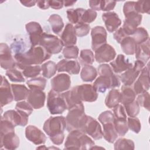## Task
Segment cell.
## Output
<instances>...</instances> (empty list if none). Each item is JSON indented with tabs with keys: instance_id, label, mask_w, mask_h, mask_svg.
<instances>
[{
	"instance_id": "db71d44e",
	"label": "cell",
	"mask_w": 150,
	"mask_h": 150,
	"mask_svg": "<svg viewBox=\"0 0 150 150\" xmlns=\"http://www.w3.org/2000/svg\"><path fill=\"white\" fill-rule=\"evenodd\" d=\"M15 126L9 121L1 118V134H5L15 131Z\"/></svg>"
},
{
	"instance_id": "52a82bcc",
	"label": "cell",
	"mask_w": 150,
	"mask_h": 150,
	"mask_svg": "<svg viewBox=\"0 0 150 150\" xmlns=\"http://www.w3.org/2000/svg\"><path fill=\"white\" fill-rule=\"evenodd\" d=\"M120 80L119 77L115 74L112 76L100 75L94 82L93 86L97 93H104L107 89L120 87Z\"/></svg>"
},
{
	"instance_id": "2e32d148",
	"label": "cell",
	"mask_w": 150,
	"mask_h": 150,
	"mask_svg": "<svg viewBox=\"0 0 150 150\" xmlns=\"http://www.w3.org/2000/svg\"><path fill=\"white\" fill-rule=\"evenodd\" d=\"M84 133L89 135L95 140H98L103 137V130L99 122L91 116L87 115L85 125Z\"/></svg>"
},
{
	"instance_id": "7bdbcfd3",
	"label": "cell",
	"mask_w": 150,
	"mask_h": 150,
	"mask_svg": "<svg viewBox=\"0 0 150 150\" xmlns=\"http://www.w3.org/2000/svg\"><path fill=\"white\" fill-rule=\"evenodd\" d=\"M5 74L9 80L12 82L22 83L25 81L23 73L15 68L7 70Z\"/></svg>"
},
{
	"instance_id": "ee69618b",
	"label": "cell",
	"mask_w": 150,
	"mask_h": 150,
	"mask_svg": "<svg viewBox=\"0 0 150 150\" xmlns=\"http://www.w3.org/2000/svg\"><path fill=\"white\" fill-rule=\"evenodd\" d=\"M26 84L29 88H38L43 90L46 87V80L44 77H34L28 80L26 82Z\"/></svg>"
},
{
	"instance_id": "ac0fdd59",
	"label": "cell",
	"mask_w": 150,
	"mask_h": 150,
	"mask_svg": "<svg viewBox=\"0 0 150 150\" xmlns=\"http://www.w3.org/2000/svg\"><path fill=\"white\" fill-rule=\"evenodd\" d=\"M1 83L0 85V103L1 107H2L9 103L13 100V95L11 88V86L6 79L1 76Z\"/></svg>"
},
{
	"instance_id": "d6a6232c",
	"label": "cell",
	"mask_w": 150,
	"mask_h": 150,
	"mask_svg": "<svg viewBox=\"0 0 150 150\" xmlns=\"http://www.w3.org/2000/svg\"><path fill=\"white\" fill-rule=\"evenodd\" d=\"M120 45L122 50L126 54L132 55L135 54L137 45L131 36L125 37L121 42Z\"/></svg>"
},
{
	"instance_id": "b9f144b4",
	"label": "cell",
	"mask_w": 150,
	"mask_h": 150,
	"mask_svg": "<svg viewBox=\"0 0 150 150\" xmlns=\"http://www.w3.org/2000/svg\"><path fill=\"white\" fill-rule=\"evenodd\" d=\"M15 110L22 115L29 117V116L32 113L33 108L28 101H22L16 103L15 105Z\"/></svg>"
},
{
	"instance_id": "681fc988",
	"label": "cell",
	"mask_w": 150,
	"mask_h": 150,
	"mask_svg": "<svg viewBox=\"0 0 150 150\" xmlns=\"http://www.w3.org/2000/svg\"><path fill=\"white\" fill-rule=\"evenodd\" d=\"M135 11L138 13H149L150 2L145 1H138L135 4Z\"/></svg>"
},
{
	"instance_id": "9a60e30c",
	"label": "cell",
	"mask_w": 150,
	"mask_h": 150,
	"mask_svg": "<svg viewBox=\"0 0 150 150\" xmlns=\"http://www.w3.org/2000/svg\"><path fill=\"white\" fill-rule=\"evenodd\" d=\"M26 99L33 108L40 109L45 105L46 94L42 90L34 88H30Z\"/></svg>"
},
{
	"instance_id": "5b68a950",
	"label": "cell",
	"mask_w": 150,
	"mask_h": 150,
	"mask_svg": "<svg viewBox=\"0 0 150 150\" xmlns=\"http://www.w3.org/2000/svg\"><path fill=\"white\" fill-rule=\"evenodd\" d=\"M47 107L52 115L62 114L67 109V106L62 94L53 90L49 91L47 99Z\"/></svg>"
},
{
	"instance_id": "cb8c5ba5",
	"label": "cell",
	"mask_w": 150,
	"mask_h": 150,
	"mask_svg": "<svg viewBox=\"0 0 150 150\" xmlns=\"http://www.w3.org/2000/svg\"><path fill=\"white\" fill-rule=\"evenodd\" d=\"M20 141L19 137L15 133V131L10 132L5 134H1L0 147L6 149H15L19 146Z\"/></svg>"
},
{
	"instance_id": "603a6c76",
	"label": "cell",
	"mask_w": 150,
	"mask_h": 150,
	"mask_svg": "<svg viewBox=\"0 0 150 150\" xmlns=\"http://www.w3.org/2000/svg\"><path fill=\"white\" fill-rule=\"evenodd\" d=\"M57 70L58 72L66 71L69 74H77L80 70L79 63L76 60L62 59L57 63Z\"/></svg>"
},
{
	"instance_id": "be15d7a7",
	"label": "cell",
	"mask_w": 150,
	"mask_h": 150,
	"mask_svg": "<svg viewBox=\"0 0 150 150\" xmlns=\"http://www.w3.org/2000/svg\"><path fill=\"white\" fill-rule=\"evenodd\" d=\"M37 6L42 9H47L50 6L49 4V1H37Z\"/></svg>"
},
{
	"instance_id": "e7e4bbea",
	"label": "cell",
	"mask_w": 150,
	"mask_h": 150,
	"mask_svg": "<svg viewBox=\"0 0 150 150\" xmlns=\"http://www.w3.org/2000/svg\"><path fill=\"white\" fill-rule=\"evenodd\" d=\"M20 2L23 6H25L26 7H32L37 3V1H21Z\"/></svg>"
},
{
	"instance_id": "4fadbf2b",
	"label": "cell",
	"mask_w": 150,
	"mask_h": 150,
	"mask_svg": "<svg viewBox=\"0 0 150 150\" xmlns=\"http://www.w3.org/2000/svg\"><path fill=\"white\" fill-rule=\"evenodd\" d=\"M116 56V52L110 45L105 43L95 51L94 58L99 63L109 62L113 60Z\"/></svg>"
},
{
	"instance_id": "f1b7e54d",
	"label": "cell",
	"mask_w": 150,
	"mask_h": 150,
	"mask_svg": "<svg viewBox=\"0 0 150 150\" xmlns=\"http://www.w3.org/2000/svg\"><path fill=\"white\" fill-rule=\"evenodd\" d=\"M11 86L15 101H20L27 98L29 90L25 85L11 84Z\"/></svg>"
},
{
	"instance_id": "4316f807",
	"label": "cell",
	"mask_w": 150,
	"mask_h": 150,
	"mask_svg": "<svg viewBox=\"0 0 150 150\" xmlns=\"http://www.w3.org/2000/svg\"><path fill=\"white\" fill-rule=\"evenodd\" d=\"M149 39H148L146 42L137 45L135 52V58L145 64L149 59Z\"/></svg>"
},
{
	"instance_id": "9f6ffc18",
	"label": "cell",
	"mask_w": 150,
	"mask_h": 150,
	"mask_svg": "<svg viewBox=\"0 0 150 150\" xmlns=\"http://www.w3.org/2000/svg\"><path fill=\"white\" fill-rule=\"evenodd\" d=\"M113 114L115 118H127L125 108L120 104L113 108Z\"/></svg>"
},
{
	"instance_id": "484cf974",
	"label": "cell",
	"mask_w": 150,
	"mask_h": 150,
	"mask_svg": "<svg viewBox=\"0 0 150 150\" xmlns=\"http://www.w3.org/2000/svg\"><path fill=\"white\" fill-rule=\"evenodd\" d=\"M110 65L113 71L117 74L124 72L132 67V63L121 54H118L115 60L110 62Z\"/></svg>"
},
{
	"instance_id": "f5cc1de1",
	"label": "cell",
	"mask_w": 150,
	"mask_h": 150,
	"mask_svg": "<svg viewBox=\"0 0 150 150\" xmlns=\"http://www.w3.org/2000/svg\"><path fill=\"white\" fill-rule=\"evenodd\" d=\"M97 18V12L91 9H85L81 19V22L84 23H90L95 21Z\"/></svg>"
},
{
	"instance_id": "11a10c76",
	"label": "cell",
	"mask_w": 150,
	"mask_h": 150,
	"mask_svg": "<svg viewBox=\"0 0 150 150\" xmlns=\"http://www.w3.org/2000/svg\"><path fill=\"white\" fill-rule=\"evenodd\" d=\"M98 118L99 121L103 124L108 122H114L115 117L112 111H105L99 115Z\"/></svg>"
},
{
	"instance_id": "8fae6325",
	"label": "cell",
	"mask_w": 150,
	"mask_h": 150,
	"mask_svg": "<svg viewBox=\"0 0 150 150\" xmlns=\"http://www.w3.org/2000/svg\"><path fill=\"white\" fill-rule=\"evenodd\" d=\"M138 79L134 83L133 90L137 94L146 91L149 88V64L144 67L140 72Z\"/></svg>"
},
{
	"instance_id": "7a4b0ae2",
	"label": "cell",
	"mask_w": 150,
	"mask_h": 150,
	"mask_svg": "<svg viewBox=\"0 0 150 150\" xmlns=\"http://www.w3.org/2000/svg\"><path fill=\"white\" fill-rule=\"evenodd\" d=\"M66 128V118L63 116L50 117L43 124V129L51 141L56 145H61L64 139V131Z\"/></svg>"
},
{
	"instance_id": "f6af8a7d",
	"label": "cell",
	"mask_w": 150,
	"mask_h": 150,
	"mask_svg": "<svg viewBox=\"0 0 150 150\" xmlns=\"http://www.w3.org/2000/svg\"><path fill=\"white\" fill-rule=\"evenodd\" d=\"M123 106L125 108L126 113L129 117H135L139 112V105L136 100H134L132 103Z\"/></svg>"
},
{
	"instance_id": "91938a15",
	"label": "cell",
	"mask_w": 150,
	"mask_h": 150,
	"mask_svg": "<svg viewBox=\"0 0 150 150\" xmlns=\"http://www.w3.org/2000/svg\"><path fill=\"white\" fill-rule=\"evenodd\" d=\"M114 39L118 43H120L127 36H128L126 35L124 30L122 29V28H120V29H117L113 35Z\"/></svg>"
},
{
	"instance_id": "e0dca14e",
	"label": "cell",
	"mask_w": 150,
	"mask_h": 150,
	"mask_svg": "<svg viewBox=\"0 0 150 150\" xmlns=\"http://www.w3.org/2000/svg\"><path fill=\"white\" fill-rule=\"evenodd\" d=\"M52 90L61 93L69 90L71 85L70 76L66 73L58 74L50 81Z\"/></svg>"
},
{
	"instance_id": "1f68e13d",
	"label": "cell",
	"mask_w": 150,
	"mask_h": 150,
	"mask_svg": "<svg viewBox=\"0 0 150 150\" xmlns=\"http://www.w3.org/2000/svg\"><path fill=\"white\" fill-rule=\"evenodd\" d=\"M136 94L134 90L129 86H122L121 87V101L120 103L123 105H126L132 103L135 99Z\"/></svg>"
},
{
	"instance_id": "4dcf8cb0",
	"label": "cell",
	"mask_w": 150,
	"mask_h": 150,
	"mask_svg": "<svg viewBox=\"0 0 150 150\" xmlns=\"http://www.w3.org/2000/svg\"><path fill=\"white\" fill-rule=\"evenodd\" d=\"M121 101V92L117 89H111L105 100V105L110 108H114Z\"/></svg>"
},
{
	"instance_id": "836d02e7",
	"label": "cell",
	"mask_w": 150,
	"mask_h": 150,
	"mask_svg": "<svg viewBox=\"0 0 150 150\" xmlns=\"http://www.w3.org/2000/svg\"><path fill=\"white\" fill-rule=\"evenodd\" d=\"M96 69L91 65L84 66L80 72V77L83 81L92 82L97 77Z\"/></svg>"
},
{
	"instance_id": "f907efd6",
	"label": "cell",
	"mask_w": 150,
	"mask_h": 150,
	"mask_svg": "<svg viewBox=\"0 0 150 150\" xmlns=\"http://www.w3.org/2000/svg\"><path fill=\"white\" fill-rule=\"evenodd\" d=\"M76 36L78 37H83L87 35L90 30V26L88 24L80 22L74 26Z\"/></svg>"
},
{
	"instance_id": "c3c4849f",
	"label": "cell",
	"mask_w": 150,
	"mask_h": 150,
	"mask_svg": "<svg viewBox=\"0 0 150 150\" xmlns=\"http://www.w3.org/2000/svg\"><path fill=\"white\" fill-rule=\"evenodd\" d=\"M136 101H137L139 106L145 108L148 111H149V94L147 91L138 94V96L137 97Z\"/></svg>"
},
{
	"instance_id": "7402d4cb",
	"label": "cell",
	"mask_w": 150,
	"mask_h": 150,
	"mask_svg": "<svg viewBox=\"0 0 150 150\" xmlns=\"http://www.w3.org/2000/svg\"><path fill=\"white\" fill-rule=\"evenodd\" d=\"M1 118L8 120L15 127H24L27 125L28 122V117L22 115L16 110H10L5 111Z\"/></svg>"
},
{
	"instance_id": "3957f363",
	"label": "cell",
	"mask_w": 150,
	"mask_h": 150,
	"mask_svg": "<svg viewBox=\"0 0 150 150\" xmlns=\"http://www.w3.org/2000/svg\"><path fill=\"white\" fill-rule=\"evenodd\" d=\"M87 118L83 104L69 110L66 117L67 131L70 132L73 130H80L84 132Z\"/></svg>"
},
{
	"instance_id": "94428289",
	"label": "cell",
	"mask_w": 150,
	"mask_h": 150,
	"mask_svg": "<svg viewBox=\"0 0 150 150\" xmlns=\"http://www.w3.org/2000/svg\"><path fill=\"white\" fill-rule=\"evenodd\" d=\"M49 4L50 7L54 9H60L64 5L63 1H49Z\"/></svg>"
},
{
	"instance_id": "8992f818",
	"label": "cell",
	"mask_w": 150,
	"mask_h": 150,
	"mask_svg": "<svg viewBox=\"0 0 150 150\" xmlns=\"http://www.w3.org/2000/svg\"><path fill=\"white\" fill-rule=\"evenodd\" d=\"M39 45L51 54L60 53L63 47V44L60 39L56 36L45 32L42 35Z\"/></svg>"
},
{
	"instance_id": "d590c367",
	"label": "cell",
	"mask_w": 150,
	"mask_h": 150,
	"mask_svg": "<svg viewBox=\"0 0 150 150\" xmlns=\"http://www.w3.org/2000/svg\"><path fill=\"white\" fill-rule=\"evenodd\" d=\"M85 9L79 8L76 9H69L67 10V16L69 22L72 24H77L81 22V16Z\"/></svg>"
},
{
	"instance_id": "44dd1931",
	"label": "cell",
	"mask_w": 150,
	"mask_h": 150,
	"mask_svg": "<svg viewBox=\"0 0 150 150\" xmlns=\"http://www.w3.org/2000/svg\"><path fill=\"white\" fill-rule=\"evenodd\" d=\"M102 19L107 30L110 33L116 31L121 25V21L115 12L104 13L102 15Z\"/></svg>"
},
{
	"instance_id": "6da1fadb",
	"label": "cell",
	"mask_w": 150,
	"mask_h": 150,
	"mask_svg": "<svg viewBox=\"0 0 150 150\" xmlns=\"http://www.w3.org/2000/svg\"><path fill=\"white\" fill-rule=\"evenodd\" d=\"M51 56V54L40 46H32L25 53H18L15 54L14 59L17 67L23 70L25 67L29 66L40 64L45 61L49 59Z\"/></svg>"
},
{
	"instance_id": "60d3db41",
	"label": "cell",
	"mask_w": 150,
	"mask_h": 150,
	"mask_svg": "<svg viewBox=\"0 0 150 150\" xmlns=\"http://www.w3.org/2000/svg\"><path fill=\"white\" fill-rule=\"evenodd\" d=\"M134 142L131 139L120 138L114 143V149H134Z\"/></svg>"
},
{
	"instance_id": "ab89813d",
	"label": "cell",
	"mask_w": 150,
	"mask_h": 150,
	"mask_svg": "<svg viewBox=\"0 0 150 150\" xmlns=\"http://www.w3.org/2000/svg\"><path fill=\"white\" fill-rule=\"evenodd\" d=\"M131 37L134 39L137 45L142 43L149 39L147 30L143 27L137 28Z\"/></svg>"
},
{
	"instance_id": "d6986e66",
	"label": "cell",
	"mask_w": 150,
	"mask_h": 150,
	"mask_svg": "<svg viewBox=\"0 0 150 150\" xmlns=\"http://www.w3.org/2000/svg\"><path fill=\"white\" fill-rule=\"evenodd\" d=\"M26 30L29 36L32 46H36L39 43L42 35L43 33L41 25L37 22H30L25 25Z\"/></svg>"
},
{
	"instance_id": "6f0895ef",
	"label": "cell",
	"mask_w": 150,
	"mask_h": 150,
	"mask_svg": "<svg viewBox=\"0 0 150 150\" xmlns=\"http://www.w3.org/2000/svg\"><path fill=\"white\" fill-rule=\"evenodd\" d=\"M116 3V1H101V11L110 12V11H111L114 8Z\"/></svg>"
},
{
	"instance_id": "d4e9b609",
	"label": "cell",
	"mask_w": 150,
	"mask_h": 150,
	"mask_svg": "<svg viewBox=\"0 0 150 150\" xmlns=\"http://www.w3.org/2000/svg\"><path fill=\"white\" fill-rule=\"evenodd\" d=\"M76 36L74 26L71 23H67L60 36V40L66 47L74 46L77 42Z\"/></svg>"
},
{
	"instance_id": "277c9868",
	"label": "cell",
	"mask_w": 150,
	"mask_h": 150,
	"mask_svg": "<svg viewBox=\"0 0 150 150\" xmlns=\"http://www.w3.org/2000/svg\"><path fill=\"white\" fill-rule=\"evenodd\" d=\"M94 146V142L84 132L80 130H73L69 132L67 135L64 149H90Z\"/></svg>"
},
{
	"instance_id": "680465c9",
	"label": "cell",
	"mask_w": 150,
	"mask_h": 150,
	"mask_svg": "<svg viewBox=\"0 0 150 150\" xmlns=\"http://www.w3.org/2000/svg\"><path fill=\"white\" fill-rule=\"evenodd\" d=\"M135 2L134 1H127L125 2L123 6V12L124 16L131 12H136L135 11Z\"/></svg>"
},
{
	"instance_id": "ba28073f",
	"label": "cell",
	"mask_w": 150,
	"mask_h": 150,
	"mask_svg": "<svg viewBox=\"0 0 150 150\" xmlns=\"http://www.w3.org/2000/svg\"><path fill=\"white\" fill-rule=\"evenodd\" d=\"M144 66L145 63L144 62L137 60L133 67L125 71L121 74L120 76V80L125 86H131L134 84Z\"/></svg>"
},
{
	"instance_id": "816d5d0a",
	"label": "cell",
	"mask_w": 150,
	"mask_h": 150,
	"mask_svg": "<svg viewBox=\"0 0 150 150\" xmlns=\"http://www.w3.org/2000/svg\"><path fill=\"white\" fill-rule=\"evenodd\" d=\"M127 124L128 128L135 134L139 132L141 129V124L139 120L135 117H128L127 118Z\"/></svg>"
},
{
	"instance_id": "03108f58",
	"label": "cell",
	"mask_w": 150,
	"mask_h": 150,
	"mask_svg": "<svg viewBox=\"0 0 150 150\" xmlns=\"http://www.w3.org/2000/svg\"><path fill=\"white\" fill-rule=\"evenodd\" d=\"M76 2V1H63L64 6H65L66 7H68V6H72Z\"/></svg>"
},
{
	"instance_id": "7dc6e473",
	"label": "cell",
	"mask_w": 150,
	"mask_h": 150,
	"mask_svg": "<svg viewBox=\"0 0 150 150\" xmlns=\"http://www.w3.org/2000/svg\"><path fill=\"white\" fill-rule=\"evenodd\" d=\"M79 53V48L76 46L65 47L62 52L63 56L66 59H74L78 57Z\"/></svg>"
},
{
	"instance_id": "5bb4252c",
	"label": "cell",
	"mask_w": 150,
	"mask_h": 150,
	"mask_svg": "<svg viewBox=\"0 0 150 150\" xmlns=\"http://www.w3.org/2000/svg\"><path fill=\"white\" fill-rule=\"evenodd\" d=\"M0 63L1 67L5 70L15 68L16 61L12 57L11 49L4 43L0 44Z\"/></svg>"
},
{
	"instance_id": "f546056e",
	"label": "cell",
	"mask_w": 150,
	"mask_h": 150,
	"mask_svg": "<svg viewBox=\"0 0 150 150\" xmlns=\"http://www.w3.org/2000/svg\"><path fill=\"white\" fill-rule=\"evenodd\" d=\"M102 125L103 126V134L104 138L110 143L114 142L118 135L115 131L114 122H108Z\"/></svg>"
},
{
	"instance_id": "ffe728a7",
	"label": "cell",
	"mask_w": 150,
	"mask_h": 150,
	"mask_svg": "<svg viewBox=\"0 0 150 150\" xmlns=\"http://www.w3.org/2000/svg\"><path fill=\"white\" fill-rule=\"evenodd\" d=\"M25 137L28 141L35 145L43 144L46 142V135L38 128L29 125L25 129Z\"/></svg>"
},
{
	"instance_id": "74e56055",
	"label": "cell",
	"mask_w": 150,
	"mask_h": 150,
	"mask_svg": "<svg viewBox=\"0 0 150 150\" xmlns=\"http://www.w3.org/2000/svg\"><path fill=\"white\" fill-rule=\"evenodd\" d=\"M94 56L90 49H83L81 50L79 60L83 66L91 65L94 62Z\"/></svg>"
},
{
	"instance_id": "e575fe53",
	"label": "cell",
	"mask_w": 150,
	"mask_h": 150,
	"mask_svg": "<svg viewBox=\"0 0 150 150\" xmlns=\"http://www.w3.org/2000/svg\"><path fill=\"white\" fill-rule=\"evenodd\" d=\"M48 22L51 26L52 31L57 35L61 32L64 27V22L62 17L57 14L51 15L48 19Z\"/></svg>"
},
{
	"instance_id": "30bf717a",
	"label": "cell",
	"mask_w": 150,
	"mask_h": 150,
	"mask_svg": "<svg viewBox=\"0 0 150 150\" xmlns=\"http://www.w3.org/2000/svg\"><path fill=\"white\" fill-rule=\"evenodd\" d=\"M125 20L122 27L127 36L132 35L138 26L141 24L142 16L136 12H131L125 16Z\"/></svg>"
},
{
	"instance_id": "6125c7cd",
	"label": "cell",
	"mask_w": 150,
	"mask_h": 150,
	"mask_svg": "<svg viewBox=\"0 0 150 150\" xmlns=\"http://www.w3.org/2000/svg\"><path fill=\"white\" fill-rule=\"evenodd\" d=\"M88 3L91 9L94 11H101V1L90 0L89 1Z\"/></svg>"
},
{
	"instance_id": "9c48e42d",
	"label": "cell",
	"mask_w": 150,
	"mask_h": 150,
	"mask_svg": "<svg viewBox=\"0 0 150 150\" xmlns=\"http://www.w3.org/2000/svg\"><path fill=\"white\" fill-rule=\"evenodd\" d=\"M81 101L94 102L98 98V93L91 84H83L73 88Z\"/></svg>"
},
{
	"instance_id": "f35d334b",
	"label": "cell",
	"mask_w": 150,
	"mask_h": 150,
	"mask_svg": "<svg viewBox=\"0 0 150 150\" xmlns=\"http://www.w3.org/2000/svg\"><path fill=\"white\" fill-rule=\"evenodd\" d=\"M114 125L118 135L124 136L128 131L127 118H115Z\"/></svg>"
},
{
	"instance_id": "7c38bea8",
	"label": "cell",
	"mask_w": 150,
	"mask_h": 150,
	"mask_svg": "<svg viewBox=\"0 0 150 150\" xmlns=\"http://www.w3.org/2000/svg\"><path fill=\"white\" fill-rule=\"evenodd\" d=\"M91 36V48L94 52L103 45L107 43V33L103 26H97L92 28Z\"/></svg>"
},
{
	"instance_id": "8d00e7d4",
	"label": "cell",
	"mask_w": 150,
	"mask_h": 150,
	"mask_svg": "<svg viewBox=\"0 0 150 150\" xmlns=\"http://www.w3.org/2000/svg\"><path fill=\"white\" fill-rule=\"evenodd\" d=\"M42 75L44 77L50 79L53 76L57 70V64L53 61H47L41 66Z\"/></svg>"
},
{
	"instance_id": "bcb514c9",
	"label": "cell",
	"mask_w": 150,
	"mask_h": 150,
	"mask_svg": "<svg viewBox=\"0 0 150 150\" xmlns=\"http://www.w3.org/2000/svg\"><path fill=\"white\" fill-rule=\"evenodd\" d=\"M41 67L39 65L29 66L22 70V73L26 78H34L40 73Z\"/></svg>"
},
{
	"instance_id": "83f0119b",
	"label": "cell",
	"mask_w": 150,
	"mask_h": 150,
	"mask_svg": "<svg viewBox=\"0 0 150 150\" xmlns=\"http://www.w3.org/2000/svg\"><path fill=\"white\" fill-rule=\"evenodd\" d=\"M62 94L65 100L68 110L83 104L82 101L80 100L73 88L71 90H69L62 93Z\"/></svg>"
}]
</instances>
